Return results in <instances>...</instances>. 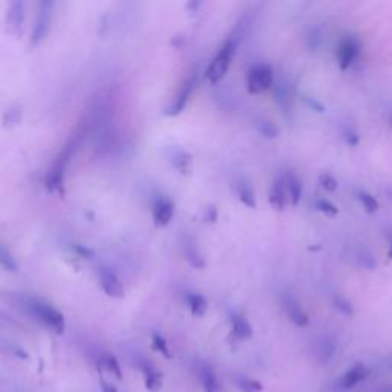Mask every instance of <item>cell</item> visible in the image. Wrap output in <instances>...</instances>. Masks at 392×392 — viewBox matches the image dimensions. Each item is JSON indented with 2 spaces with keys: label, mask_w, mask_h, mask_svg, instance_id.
Returning a JSON list of instances; mask_svg holds the SVG:
<instances>
[{
  "label": "cell",
  "mask_w": 392,
  "mask_h": 392,
  "mask_svg": "<svg viewBox=\"0 0 392 392\" xmlns=\"http://www.w3.org/2000/svg\"><path fill=\"white\" fill-rule=\"evenodd\" d=\"M25 308L28 314L37 321L38 324H42L49 331H53L56 334H63L65 333V316L61 314L58 309L54 306H51L49 304L40 301V299L36 297H26L25 299Z\"/></svg>",
  "instance_id": "6da1fadb"
},
{
  "label": "cell",
  "mask_w": 392,
  "mask_h": 392,
  "mask_svg": "<svg viewBox=\"0 0 392 392\" xmlns=\"http://www.w3.org/2000/svg\"><path fill=\"white\" fill-rule=\"evenodd\" d=\"M234 49H236V40L230 38L227 40V42L222 45V48L218 51V54L215 56L210 66L207 68V71H205V77H207L210 83L215 85L224 78L227 71L230 68L232 58L234 56Z\"/></svg>",
  "instance_id": "7a4b0ae2"
},
{
  "label": "cell",
  "mask_w": 392,
  "mask_h": 392,
  "mask_svg": "<svg viewBox=\"0 0 392 392\" xmlns=\"http://www.w3.org/2000/svg\"><path fill=\"white\" fill-rule=\"evenodd\" d=\"M54 6L56 4L53 0H43V2L38 4V13L36 14L33 31H31V46H37L48 34L51 20H53Z\"/></svg>",
  "instance_id": "3957f363"
},
{
  "label": "cell",
  "mask_w": 392,
  "mask_h": 392,
  "mask_svg": "<svg viewBox=\"0 0 392 392\" xmlns=\"http://www.w3.org/2000/svg\"><path fill=\"white\" fill-rule=\"evenodd\" d=\"M273 68L268 65H256L247 74V89L250 94H264L273 86Z\"/></svg>",
  "instance_id": "277c9868"
},
{
  "label": "cell",
  "mask_w": 392,
  "mask_h": 392,
  "mask_svg": "<svg viewBox=\"0 0 392 392\" xmlns=\"http://www.w3.org/2000/svg\"><path fill=\"white\" fill-rule=\"evenodd\" d=\"M360 49H362V45H360V40L356 36H346L340 40L337 48V61L340 69L346 71L353 65L360 54Z\"/></svg>",
  "instance_id": "5b68a950"
},
{
  "label": "cell",
  "mask_w": 392,
  "mask_h": 392,
  "mask_svg": "<svg viewBox=\"0 0 392 392\" xmlns=\"http://www.w3.org/2000/svg\"><path fill=\"white\" fill-rule=\"evenodd\" d=\"M24 24H25V5L22 0H13V2H8L6 26L9 34L16 36L17 38L22 37Z\"/></svg>",
  "instance_id": "8992f818"
},
{
  "label": "cell",
  "mask_w": 392,
  "mask_h": 392,
  "mask_svg": "<svg viewBox=\"0 0 392 392\" xmlns=\"http://www.w3.org/2000/svg\"><path fill=\"white\" fill-rule=\"evenodd\" d=\"M282 305L285 313L288 316V319L296 325V326H306L309 322V317L305 313V309L302 308V305L299 304V301L296 299L294 294L292 293H284L282 296Z\"/></svg>",
  "instance_id": "52a82bcc"
},
{
  "label": "cell",
  "mask_w": 392,
  "mask_h": 392,
  "mask_svg": "<svg viewBox=\"0 0 392 392\" xmlns=\"http://www.w3.org/2000/svg\"><path fill=\"white\" fill-rule=\"evenodd\" d=\"M100 285L109 297L112 299H123L125 297V287H123L121 281L118 279V276L113 273L110 268L103 267L100 268Z\"/></svg>",
  "instance_id": "ba28073f"
},
{
  "label": "cell",
  "mask_w": 392,
  "mask_h": 392,
  "mask_svg": "<svg viewBox=\"0 0 392 392\" xmlns=\"http://www.w3.org/2000/svg\"><path fill=\"white\" fill-rule=\"evenodd\" d=\"M196 83H198V77H196V74L193 72V74L189 77V80L185 81V83L181 86L177 98L173 100L172 106L167 110V115H170V117L180 115V113L184 110L185 105H187V101H189V98L192 96V92H193Z\"/></svg>",
  "instance_id": "9c48e42d"
},
{
  "label": "cell",
  "mask_w": 392,
  "mask_h": 392,
  "mask_svg": "<svg viewBox=\"0 0 392 392\" xmlns=\"http://www.w3.org/2000/svg\"><path fill=\"white\" fill-rule=\"evenodd\" d=\"M369 376V371L365 365L362 363H357L354 366H351L346 373L340 377L339 380V388L344 389V391H348V389H353L354 386H357L359 383H362L363 380H366Z\"/></svg>",
  "instance_id": "30bf717a"
},
{
  "label": "cell",
  "mask_w": 392,
  "mask_h": 392,
  "mask_svg": "<svg viewBox=\"0 0 392 392\" xmlns=\"http://www.w3.org/2000/svg\"><path fill=\"white\" fill-rule=\"evenodd\" d=\"M173 215H175V205L170 200L158 198L153 202L152 216H153L155 224H157L158 227L169 225L173 218Z\"/></svg>",
  "instance_id": "8fae6325"
},
{
  "label": "cell",
  "mask_w": 392,
  "mask_h": 392,
  "mask_svg": "<svg viewBox=\"0 0 392 392\" xmlns=\"http://www.w3.org/2000/svg\"><path fill=\"white\" fill-rule=\"evenodd\" d=\"M268 201H270L272 207L274 210H277V212L285 210V205H287V202H290V200H288L287 184H285V178L284 177L274 180V182L272 185L270 195H268Z\"/></svg>",
  "instance_id": "7c38bea8"
},
{
  "label": "cell",
  "mask_w": 392,
  "mask_h": 392,
  "mask_svg": "<svg viewBox=\"0 0 392 392\" xmlns=\"http://www.w3.org/2000/svg\"><path fill=\"white\" fill-rule=\"evenodd\" d=\"M140 369L144 378V388L150 392H160L163 388V374L149 362H143Z\"/></svg>",
  "instance_id": "4fadbf2b"
},
{
  "label": "cell",
  "mask_w": 392,
  "mask_h": 392,
  "mask_svg": "<svg viewBox=\"0 0 392 392\" xmlns=\"http://www.w3.org/2000/svg\"><path fill=\"white\" fill-rule=\"evenodd\" d=\"M198 377H200L201 388L204 392H222L221 381L212 366L201 365V368L198 371Z\"/></svg>",
  "instance_id": "5bb4252c"
},
{
  "label": "cell",
  "mask_w": 392,
  "mask_h": 392,
  "mask_svg": "<svg viewBox=\"0 0 392 392\" xmlns=\"http://www.w3.org/2000/svg\"><path fill=\"white\" fill-rule=\"evenodd\" d=\"M232 336L234 340H249L253 336V326L250 325L249 319L244 317L242 314H233L232 316Z\"/></svg>",
  "instance_id": "9a60e30c"
},
{
  "label": "cell",
  "mask_w": 392,
  "mask_h": 392,
  "mask_svg": "<svg viewBox=\"0 0 392 392\" xmlns=\"http://www.w3.org/2000/svg\"><path fill=\"white\" fill-rule=\"evenodd\" d=\"M285 184H287V192H288V200H290L292 205H297L302 200V181L299 180L294 172H288L285 175Z\"/></svg>",
  "instance_id": "2e32d148"
},
{
  "label": "cell",
  "mask_w": 392,
  "mask_h": 392,
  "mask_svg": "<svg viewBox=\"0 0 392 392\" xmlns=\"http://www.w3.org/2000/svg\"><path fill=\"white\" fill-rule=\"evenodd\" d=\"M184 252H185V259H187V262L193 268H204L205 267V259L198 249V244H195L193 241L185 242Z\"/></svg>",
  "instance_id": "e0dca14e"
},
{
  "label": "cell",
  "mask_w": 392,
  "mask_h": 392,
  "mask_svg": "<svg viewBox=\"0 0 392 392\" xmlns=\"http://www.w3.org/2000/svg\"><path fill=\"white\" fill-rule=\"evenodd\" d=\"M170 163L180 173H187L192 166V155L184 150H175L170 157Z\"/></svg>",
  "instance_id": "ac0fdd59"
},
{
  "label": "cell",
  "mask_w": 392,
  "mask_h": 392,
  "mask_svg": "<svg viewBox=\"0 0 392 392\" xmlns=\"http://www.w3.org/2000/svg\"><path fill=\"white\" fill-rule=\"evenodd\" d=\"M187 304H189V308H190V313L196 317H201L205 314V311H207L209 308V304L207 301H205V297L202 294H198V293H192L187 296Z\"/></svg>",
  "instance_id": "d6986e66"
},
{
  "label": "cell",
  "mask_w": 392,
  "mask_h": 392,
  "mask_svg": "<svg viewBox=\"0 0 392 392\" xmlns=\"http://www.w3.org/2000/svg\"><path fill=\"white\" fill-rule=\"evenodd\" d=\"M100 366L103 371H106V373L112 374L113 377H117L118 380L123 378V371L120 366L118 359L112 354H105L100 359Z\"/></svg>",
  "instance_id": "ffe728a7"
},
{
  "label": "cell",
  "mask_w": 392,
  "mask_h": 392,
  "mask_svg": "<svg viewBox=\"0 0 392 392\" xmlns=\"http://www.w3.org/2000/svg\"><path fill=\"white\" fill-rule=\"evenodd\" d=\"M234 385L241 392H262L264 386L261 381L256 378L247 377V376H238L234 378Z\"/></svg>",
  "instance_id": "44dd1931"
},
{
  "label": "cell",
  "mask_w": 392,
  "mask_h": 392,
  "mask_svg": "<svg viewBox=\"0 0 392 392\" xmlns=\"http://www.w3.org/2000/svg\"><path fill=\"white\" fill-rule=\"evenodd\" d=\"M238 196H239V201L244 205H247V207L256 209V196H254V192H253L250 184L241 182L238 185Z\"/></svg>",
  "instance_id": "7402d4cb"
},
{
  "label": "cell",
  "mask_w": 392,
  "mask_h": 392,
  "mask_svg": "<svg viewBox=\"0 0 392 392\" xmlns=\"http://www.w3.org/2000/svg\"><path fill=\"white\" fill-rule=\"evenodd\" d=\"M357 198H359L360 204H362V207L365 209V212L369 213V215H374L380 209V204H378L377 198H376V196L371 195L369 192H365V190L359 192Z\"/></svg>",
  "instance_id": "603a6c76"
},
{
  "label": "cell",
  "mask_w": 392,
  "mask_h": 392,
  "mask_svg": "<svg viewBox=\"0 0 392 392\" xmlns=\"http://www.w3.org/2000/svg\"><path fill=\"white\" fill-rule=\"evenodd\" d=\"M334 353H336V344L331 339L321 340V344L317 346V356L324 363H326L328 360L334 356Z\"/></svg>",
  "instance_id": "cb8c5ba5"
},
{
  "label": "cell",
  "mask_w": 392,
  "mask_h": 392,
  "mask_svg": "<svg viewBox=\"0 0 392 392\" xmlns=\"http://www.w3.org/2000/svg\"><path fill=\"white\" fill-rule=\"evenodd\" d=\"M256 128L259 130L261 135H264L265 138H277L279 137V129L274 125L273 121L268 120H257Z\"/></svg>",
  "instance_id": "d4e9b609"
},
{
  "label": "cell",
  "mask_w": 392,
  "mask_h": 392,
  "mask_svg": "<svg viewBox=\"0 0 392 392\" xmlns=\"http://www.w3.org/2000/svg\"><path fill=\"white\" fill-rule=\"evenodd\" d=\"M274 97H276V101H277V105H279V108L284 109L285 112H288V109H290L292 98H290V91H288L287 85H284V83L277 85Z\"/></svg>",
  "instance_id": "484cf974"
},
{
  "label": "cell",
  "mask_w": 392,
  "mask_h": 392,
  "mask_svg": "<svg viewBox=\"0 0 392 392\" xmlns=\"http://www.w3.org/2000/svg\"><path fill=\"white\" fill-rule=\"evenodd\" d=\"M0 264H2V267L6 272H11V273L19 272V265L14 259V256L8 252L5 245H2V249H0Z\"/></svg>",
  "instance_id": "4316f807"
},
{
  "label": "cell",
  "mask_w": 392,
  "mask_h": 392,
  "mask_svg": "<svg viewBox=\"0 0 392 392\" xmlns=\"http://www.w3.org/2000/svg\"><path fill=\"white\" fill-rule=\"evenodd\" d=\"M152 346L155 351H158L160 354H163L166 359H170L172 357V353L169 349V344L167 340L164 339L160 333H153L152 334Z\"/></svg>",
  "instance_id": "83f0119b"
},
{
  "label": "cell",
  "mask_w": 392,
  "mask_h": 392,
  "mask_svg": "<svg viewBox=\"0 0 392 392\" xmlns=\"http://www.w3.org/2000/svg\"><path fill=\"white\" fill-rule=\"evenodd\" d=\"M333 304H334L337 311H340L342 314H345V316H353L354 314V306L345 296L334 294L333 296Z\"/></svg>",
  "instance_id": "f1b7e54d"
},
{
  "label": "cell",
  "mask_w": 392,
  "mask_h": 392,
  "mask_svg": "<svg viewBox=\"0 0 392 392\" xmlns=\"http://www.w3.org/2000/svg\"><path fill=\"white\" fill-rule=\"evenodd\" d=\"M20 120H22V110H20V108L17 106H13V108H9L5 113V126L6 128H11V126H17Z\"/></svg>",
  "instance_id": "f546056e"
},
{
  "label": "cell",
  "mask_w": 392,
  "mask_h": 392,
  "mask_svg": "<svg viewBox=\"0 0 392 392\" xmlns=\"http://www.w3.org/2000/svg\"><path fill=\"white\" fill-rule=\"evenodd\" d=\"M319 184L322 185L324 190H326L329 193L336 192L339 187V181L333 177L331 173H322L321 177H319Z\"/></svg>",
  "instance_id": "4dcf8cb0"
},
{
  "label": "cell",
  "mask_w": 392,
  "mask_h": 392,
  "mask_svg": "<svg viewBox=\"0 0 392 392\" xmlns=\"http://www.w3.org/2000/svg\"><path fill=\"white\" fill-rule=\"evenodd\" d=\"M344 138L346 141V144H349V146H359V143H360V135H359V132L353 128V126H346L344 129Z\"/></svg>",
  "instance_id": "1f68e13d"
},
{
  "label": "cell",
  "mask_w": 392,
  "mask_h": 392,
  "mask_svg": "<svg viewBox=\"0 0 392 392\" xmlns=\"http://www.w3.org/2000/svg\"><path fill=\"white\" fill-rule=\"evenodd\" d=\"M317 210L325 213V215H329V216H336L339 213V209L336 207V205L333 202L326 201V200H319L317 201Z\"/></svg>",
  "instance_id": "d6a6232c"
},
{
  "label": "cell",
  "mask_w": 392,
  "mask_h": 392,
  "mask_svg": "<svg viewBox=\"0 0 392 392\" xmlns=\"http://www.w3.org/2000/svg\"><path fill=\"white\" fill-rule=\"evenodd\" d=\"M359 261L365 268H368V270H373V268L376 267V261H374V257L371 253H365V254L362 253L359 257Z\"/></svg>",
  "instance_id": "836d02e7"
},
{
  "label": "cell",
  "mask_w": 392,
  "mask_h": 392,
  "mask_svg": "<svg viewBox=\"0 0 392 392\" xmlns=\"http://www.w3.org/2000/svg\"><path fill=\"white\" fill-rule=\"evenodd\" d=\"M202 220H204L205 222H215L216 220H218V212H216V209L213 207V205H209V207L204 210Z\"/></svg>",
  "instance_id": "e575fe53"
},
{
  "label": "cell",
  "mask_w": 392,
  "mask_h": 392,
  "mask_svg": "<svg viewBox=\"0 0 392 392\" xmlns=\"http://www.w3.org/2000/svg\"><path fill=\"white\" fill-rule=\"evenodd\" d=\"M305 103H308L309 108H313L316 112H325V108L322 103H319L316 98H311V97H306L305 98Z\"/></svg>",
  "instance_id": "d590c367"
},
{
  "label": "cell",
  "mask_w": 392,
  "mask_h": 392,
  "mask_svg": "<svg viewBox=\"0 0 392 392\" xmlns=\"http://www.w3.org/2000/svg\"><path fill=\"white\" fill-rule=\"evenodd\" d=\"M100 389H101V392H118V389L115 388V386H113L112 383H109V381H106V380H100Z\"/></svg>",
  "instance_id": "8d00e7d4"
},
{
  "label": "cell",
  "mask_w": 392,
  "mask_h": 392,
  "mask_svg": "<svg viewBox=\"0 0 392 392\" xmlns=\"http://www.w3.org/2000/svg\"><path fill=\"white\" fill-rule=\"evenodd\" d=\"M74 249H76V252H77L81 257H91L92 254H94L89 249H85V247H81V245H76Z\"/></svg>",
  "instance_id": "74e56055"
},
{
  "label": "cell",
  "mask_w": 392,
  "mask_h": 392,
  "mask_svg": "<svg viewBox=\"0 0 392 392\" xmlns=\"http://www.w3.org/2000/svg\"><path fill=\"white\" fill-rule=\"evenodd\" d=\"M388 256H389V259L392 261V234H391V241H389V250H388Z\"/></svg>",
  "instance_id": "f35d334b"
},
{
  "label": "cell",
  "mask_w": 392,
  "mask_h": 392,
  "mask_svg": "<svg viewBox=\"0 0 392 392\" xmlns=\"http://www.w3.org/2000/svg\"><path fill=\"white\" fill-rule=\"evenodd\" d=\"M386 193H388V198L392 201V185L386 189Z\"/></svg>",
  "instance_id": "ab89813d"
},
{
  "label": "cell",
  "mask_w": 392,
  "mask_h": 392,
  "mask_svg": "<svg viewBox=\"0 0 392 392\" xmlns=\"http://www.w3.org/2000/svg\"><path fill=\"white\" fill-rule=\"evenodd\" d=\"M389 123H391V128H392V117L389 118Z\"/></svg>",
  "instance_id": "60d3db41"
},
{
  "label": "cell",
  "mask_w": 392,
  "mask_h": 392,
  "mask_svg": "<svg viewBox=\"0 0 392 392\" xmlns=\"http://www.w3.org/2000/svg\"><path fill=\"white\" fill-rule=\"evenodd\" d=\"M389 392H392V391H389Z\"/></svg>",
  "instance_id": "b9f144b4"
}]
</instances>
